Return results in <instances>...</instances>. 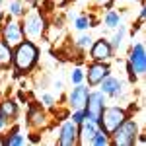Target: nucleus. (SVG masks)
Wrapping results in <instances>:
<instances>
[{"label": "nucleus", "instance_id": "nucleus-28", "mask_svg": "<svg viewBox=\"0 0 146 146\" xmlns=\"http://www.w3.org/2000/svg\"><path fill=\"white\" fill-rule=\"evenodd\" d=\"M2 125H4V119H2V117H0V129H2Z\"/></svg>", "mask_w": 146, "mask_h": 146}, {"label": "nucleus", "instance_id": "nucleus-2", "mask_svg": "<svg viewBox=\"0 0 146 146\" xmlns=\"http://www.w3.org/2000/svg\"><path fill=\"white\" fill-rule=\"evenodd\" d=\"M136 123L133 121H123L115 131H113V144L117 146H133L136 140Z\"/></svg>", "mask_w": 146, "mask_h": 146}, {"label": "nucleus", "instance_id": "nucleus-17", "mask_svg": "<svg viewBox=\"0 0 146 146\" xmlns=\"http://www.w3.org/2000/svg\"><path fill=\"white\" fill-rule=\"evenodd\" d=\"M92 144H98V146H101V144H107L109 140H107V135L103 133V131H96L94 133V136H92V140H90Z\"/></svg>", "mask_w": 146, "mask_h": 146}, {"label": "nucleus", "instance_id": "nucleus-12", "mask_svg": "<svg viewBox=\"0 0 146 146\" xmlns=\"http://www.w3.org/2000/svg\"><path fill=\"white\" fill-rule=\"evenodd\" d=\"M80 125H82V129H80V133H78L80 135V142H82V144H88V142L92 140V136H94V133L98 131V129H96V123L84 119Z\"/></svg>", "mask_w": 146, "mask_h": 146}, {"label": "nucleus", "instance_id": "nucleus-10", "mask_svg": "<svg viewBox=\"0 0 146 146\" xmlns=\"http://www.w3.org/2000/svg\"><path fill=\"white\" fill-rule=\"evenodd\" d=\"M88 88H84V86H76L72 94H70V103H72V107L74 109H84L86 107V101H88Z\"/></svg>", "mask_w": 146, "mask_h": 146}, {"label": "nucleus", "instance_id": "nucleus-7", "mask_svg": "<svg viewBox=\"0 0 146 146\" xmlns=\"http://www.w3.org/2000/svg\"><path fill=\"white\" fill-rule=\"evenodd\" d=\"M129 64L133 68V72L136 74H142L146 68V55H144V45H135L131 51V60Z\"/></svg>", "mask_w": 146, "mask_h": 146}, {"label": "nucleus", "instance_id": "nucleus-18", "mask_svg": "<svg viewBox=\"0 0 146 146\" xmlns=\"http://www.w3.org/2000/svg\"><path fill=\"white\" fill-rule=\"evenodd\" d=\"M4 144H6V146H16V144H23V138H22V136H20V135H18V129L14 131V135H12V136H8V138L4 140Z\"/></svg>", "mask_w": 146, "mask_h": 146}, {"label": "nucleus", "instance_id": "nucleus-11", "mask_svg": "<svg viewBox=\"0 0 146 146\" xmlns=\"http://www.w3.org/2000/svg\"><path fill=\"white\" fill-rule=\"evenodd\" d=\"M111 51H113L111 45L107 41L100 39V41H96V45L92 47V58L94 60H107L111 56Z\"/></svg>", "mask_w": 146, "mask_h": 146}, {"label": "nucleus", "instance_id": "nucleus-22", "mask_svg": "<svg viewBox=\"0 0 146 146\" xmlns=\"http://www.w3.org/2000/svg\"><path fill=\"white\" fill-rule=\"evenodd\" d=\"M123 27H121V29H119V33L115 35V37H113V43H111V49H117V47L121 45V39H123Z\"/></svg>", "mask_w": 146, "mask_h": 146}, {"label": "nucleus", "instance_id": "nucleus-29", "mask_svg": "<svg viewBox=\"0 0 146 146\" xmlns=\"http://www.w3.org/2000/svg\"><path fill=\"white\" fill-rule=\"evenodd\" d=\"M56 4H64V0H56Z\"/></svg>", "mask_w": 146, "mask_h": 146}, {"label": "nucleus", "instance_id": "nucleus-13", "mask_svg": "<svg viewBox=\"0 0 146 146\" xmlns=\"http://www.w3.org/2000/svg\"><path fill=\"white\" fill-rule=\"evenodd\" d=\"M16 113H18V105H16L12 100H6L2 105H0V117H2L4 121H8V119H12V117H16Z\"/></svg>", "mask_w": 146, "mask_h": 146}, {"label": "nucleus", "instance_id": "nucleus-27", "mask_svg": "<svg viewBox=\"0 0 146 146\" xmlns=\"http://www.w3.org/2000/svg\"><path fill=\"white\" fill-rule=\"evenodd\" d=\"M43 100H45V103H47V105H53V98H51V96H45Z\"/></svg>", "mask_w": 146, "mask_h": 146}, {"label": "nucleus", "instance_id": "nucleus-6", "mask_svg": "<svg viewBox=\"0 0 146 146\" xmlns=\"http://www.w3.org/2000/svg\"><path fill=\"white\" fill-rule=\"evenodd\" d=\"M2 33H4V41L10 47H16L23 41V29H22V25H18V23H12V22L6 23Z\"/></svg>", "mask_w": 146, "mask_h": 146}, {"label": "nucleus", "instance_id": "nucleus-9", "mask_svg": "<svg viewBox=\"0 0 146 146\" xmlns=\"http://www.w3.org/2000/svg\"><path fill=\"white\" fill-rule=\"evenodd\" d=\"M107 74H109V66L103 64L101 60H98L96 64H92V66L88 68V84H90V86H96V84H100Z\"/></svg>", "mask_w": 146, "mask_h": 146}, {"label": "nucleus", "instance_id": "nucleus-26", "mask_svg": "<svg viewBox=\"0 0 146 146\" xmlns=\"http://www.w3.org/2000/svg\"><path fill=\"white\" fill-rule=\"evenodd\" d=\"M96 2H98L100 6H109V4H111L113 0H96Z\"/></svg>", "mask_w": 146, "mask_h": 146}, {"label": "nucleus", "instance_id": "nucleus-25", "mask_svg": "<svg viewBox=\"0 0 146 146\" xmlns=\"http://www.w3.org/2000/svg\"><path fill=\"white\" fill-rule=\"evenodd\" d=\"M82 78H84L82 70H74V74H72V82H74V84H80V82H82Z\"/></svg>", "mask_w": 146, "mask_h": 146}, {"label": "nucleus", "instance_id": "nucleus-24", "mask_svg": "<svg viewBox=\"0 0 146 146\" xmlns=\"http://www.w3.org/2000/svg\"><path fill=\"white\" fill-rule=\"evenodd\" d=\"M10 12H12V14H16V16H18V14H22V4H20V2H12Z\"/></svg>", "mask_w": 146, "mask_h": 146}, {"label": "nucleus", "instance_id": "nucleus-16", "mask_svg": "<svg viewBox=\"0 0 146 146\" xmlns=\"http://www.w3.org/2000/svg\"><path fill=\"white\" fill-rule=\"evenodd\" d=\"M29 119H31V125H43L45 123V113L39 111V109H31Z\"/></svg>", "mask_w": 146, "mask_h": 146}, {"label": "nucleus", "instance_id": "nucleus-20", "mask_svg": "<svg viewBox=\"0 0 146 146\" xmlns=\"http://www.w3.org/2000/svg\"><path fill=\"white\" fill-rule=\"evenodd\" d=\"M90 23H92V20L88 16H80L78 20H76V27L78 29H86V27H90Z\"/></svg>", "mask_w": 146, "mask_h": 146}, {"label": "nucleus", "instance_id": "nucleus-19", "mask_svg": "<svg viewBox=\"0 0 146 146\" xmlns=\"http://www.w3.org/2000/svg\"><path fill=\"white\" fill-rule=\"evenodd\" d=\"M105 25H109V27L119 25V14H115V12H107V14H105Z\"/></svg>", "mask_w": 146, "mask_h": 146}, {"label": "nucleus", "instance_id": "nucleus-1", "mask_svg": "<svg viewBox=\"0 0 146 146\" xmlns=\"http://www.w3.org/2000/svg\"><path fill=\"white\" fill-rule=\"evenodd\" d=\"M37 56H39L37 47L31 41H22L20 45H16V53H12V62L20 72H27L37 62Z\"/></svg>", "mask_w": 146, "mask_h": 146}, {"label": "nucleus", "instance_id": "nucleus-5", "mask_svg": "<svg viewBox=\"0 0 146 146\" xmlns=\"http://www.w3.org/2000/svg\"><path fill=\"white\" fill-rule=\"evenodd\" d=\"M22 29H23V33L29 35V37H41L43 29H45V22H43V18L39 14H31V16H27Z\"/></svg>", "mask_w": 146, "mask_h": 146}, {"label": "nucleus", "instance_id": "nucleus-23", "mask_svg": "<svg viewBox=\"0 0 146 146\" xmlns=\"http://www.w3.org/2000/svg\"><path fill=\"white\" fill-rule=\"evenodd\" d=\"M90 43H92L90 35H84V37H80V39H78V47H90Z\"/></svg>", "mask_w": 146, "mask_h": 146}, {"label": "nucleus", "instance_id": "nucleus-15", "mask_svg": "<svg viewBox=\"0 0 146 146\" xmlns=\"http://www.w3.org/2000/svg\"><path fill=\"white\" fill-rule=\"evenodd\" d=\"M101 90L105 92V94H111V96H115V94H119V90H121V84H119V80L109 78V74H107L105 78L101 80Z\"/></svg>", "mask_w": 146, "mask_h": 146}, {"label": "nucleus", "instance_id": "nucleus-3", "mask_svg": "<svg viewBox=\"0 0 146 146\" xmlns=\"http://www.w3.org/2000/svg\"><path fill=\"white\" fill-rule=\"evenodd\" d=\"M125 121V111L123 109H119V107H109V109H103L101 113V131L105 133V135H113V131L119 127V125Z\"/></svg>", "mask_w": 146, "mask_h": 146}, {"label": "nucleus", "instance_id": "nucleus-8", "mask_svg": "<svg viewBox=\"0 0 146 146\" xmlns=\"http://www.w3.org/2000/svg\"><path fill=\"white\" fill-rule=\"evenodd\" d=\"M78 142V129L76 123H64L60 129V138H58V144L60 146H72Z\"/></svg>", "mask_w": 146, "mask_h": 146}, {"label": "nucleus", "instance_id": "nucleus-21", "mask_svg": "<svg viewBox=\"0 0 146 146\" xmlns=\"http://www.w3.org/2000/svg\"><path fill=\"white\" fill-rule=\"evenodd\" d=\"M84 119H86V111H84V109H76V113L72 115V121H74L76 125H80Z\"/></svg>", "mask_w": 146, "mask_h": 146}, {"label": "nucleus", "instance_id": "nucleus-14", "mask_svg": "<svg viewBox=\"0 0 146 146\" xmlns=\"http://www.w3.org/2000/svg\"><path fill=\"white\" fill-rule=\"evenodd\" d=\"M12 64V47L2 39L0 41V66L6 68Z\"/></svg>", "mask_w": 146, "mask_h": 146}, {"label": "nucleus", "instance_id": "nucleus-4", "mask_svg": "<svg viewBox=\"0 0 146 146\" xmlns=\"http://www.w3.org/2000/svg\"><path fill=\"white\" fill-rule=\"evenodd\" d=\"M103 94L101 92H96V94H90L88 96V101H86V107H84V111H86V119H90L92 123H100L101 119V113H103Z\"/></svg>", "mask_w": 146, "mask_h": 146}]
</instances>
